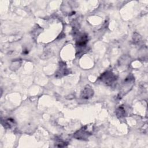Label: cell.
Listing matches in <instances>:
<instances>
[{
  "label": "cell",
  "instance_id": "1",
  "mask_svg": "<svg viewBox=\"0 0 148 148\" xmlns=\"http://www.w3.org/2000/svg\"><path fill=\"white\" fill-rule=\"evenodd\" d=\"M116 76L110 71H107L101 76V80L106 84H111L116 80Z\"/></svg>",
  "mask_w": 148,
  "mask_h": 148
},
{
  "label": "cell",
  "instance_id": "2",
  "mask_svg": "<svg viewBox=\"0 0 148 148\" xmlns=\"http://www.w3.org/2000/svg\"><path fill=\"white\" fill-rule=\"evenodd\" d=\"M90 135V133L87 131L86 127H83L80 130L77 131L73 135V136L77 139H84L87 138Z\"/></svg>",
  "mask_w": 148,
  "mask_h": 148
},
{
  "label": "cell",
  "instance_id": "3",
  "mask_svg": "<svg viewBox=\"0 0 148 148\" xmlns=\"http://www.w3.org/2000/svg\"><path fill=\"white\" fill-rule=\"evenodd\" d=\"M94 91L92 88L89 85H87L83 90L81 94V97L84 99H88L92 97Z\"/></svg>",
  "mask_w": 148,
  "mask_h": 148
},
{
  "label": "cell",
  "instance_id": "4",
  "mask_svg": "<svg viewBox=\"0 0 148 148\" xmlns=\"http://www.w3.org/2000/svg\"><path fill=\"white\" fill-rule=\"evenodd\" d=\"M134 83V77H131V76H128L126 78L125 80L124 83V86L122 87V91L123 93H126V92L128 91L130 88L132 86Z\"/></svg>",
  "mask_w": 148,
  "mask_h": 148
},
{
  "label": "cell",
  "instance_id": "5",
  "mask_svg": "<svg viewBox=\"0 0 148 148\" xmlns=\"http://www.w3.org/2000/svg\"><path fill=\"white\" fill-rule=\"evenodd\" d=\"M116 113L118 117H124L125 116V110L123 107H120L119 108L117 109L116 111Z\"/></svg>",
  "mask_w": 148,
  "mask_h": 148
},
{
  "label": "cell",
  "instance_id": "6",
  "mask_svg": "<svg viewBox=\"0 0 148 148\" xmlns=\"http://www.w3.org/2000/svg\"><path fill=\"white\" fill-rule=\"evenodd\" d=\"M13 125H14V120L11 119H8V120L5 121L4 125L5 126V127L10 128Z\"/></svg>",
  "mask_w": 148,
  "mask_h": 148
}]
</instances>
